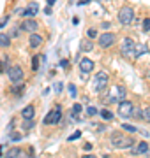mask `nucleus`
<instances>
[{"mask_svg":"<svg viewBox=\"0 0 150 158\" xmlns=\"http://www.w3.org/2000/svg\"><path fill=\"white\" fill-rule=\"evenodd\" d=\"M44 12H46V14H51V7L48 6V7H46V9H44Z\"/></svg>","mask_w":150,"mask_h":158,"instance_id":"58836bf2","label":"nucleus"},{"mask_svg":"<svg viewBox=\"0 0 150 158\" xmlns=\"http://www.w3.org/2000/svg\"><path fill=\"white\" fill-rule=\"evenodd\" d=\"M87 114L88 116H97V109L90 106V107H87Z\"/></svg>","mask_w":150,"mask_h":158,"instance_id":"bb28decb","label":"nucleus"},{"mask_svg":"<svg viewBox=\"0 0 150 158\" xmlns=\"http://www.w3.org/2000/svg\"><path fill=\"white\" fill-rule=\"evenodd\" d=\"M6 156H25V151L20 149V148H11V149L6 153Z\"/></svg>","mask_w":150,"mask_h":158,"instance_id":"f3484780","label":"nucleus"},{"mask_svg":"<svg viewBox=\"0 0 150 158\" xmlns=\"http://www.w3.org/2000/svg\"><path fill=\"white\" fill-rule=\"evenodd\" d=\"M39 28V23L32 19V18H25L21 25H20V30H23V32H30V34H34L35 30Z\"/></svg>","mask_w":150,"mask_h":158,"instance_id":"6e6552de","label":"nucleus"},{"mask_svg":"<svg viewBox=\"0 0 150 158\" xmlns=\"http://www.w3.org/2000/svg\"><path fill=\"white\" fill-rule=\"evenodd\" d=\"M81 49H83V51H92L94 49V44L90 42V40H83V42H81Z\"/></svg>","mask_w":150,"mask_h":158,"instance_id":"4be33fe9","label":"nucleus"},{"mask_svg":"<svg viewBox=\"0 0 150 158\" xmlns=\"http://www.w3.org/2000/svg\"><path fill=\"white\" fill-rule=\"evenodd\" d=\"M46 2H48V6L51 7V6H53V4H55V2H57V0H46Z\"/></svg>","mask_w":150,"mask_h":158,"instance_id":"ea45409f","label":"nucleus"},{"mask_svg":"<svg viewBox=\"0 0 150 158\" xmlns=\"http://www.w3.org/2000/svg\"><path fill=\"white\" fill-rule=\"evenodd\" d=\"M88 2H90V0H80L78 4H80V6H85V4H88Z\"/></svg>","mask_w":150,"mask_h":158,"instance_id":"4c0bfd02","label":"nucleus"},{"mask_svg":"<svg viewBox=\"0 0 150 158\" xmlns=\"http://www.w3.org/2000/svg\"><path fill=\"white\" fill-rule=\"evenodd\" d=\"M148 153V144L147 142H139L138 146L134 148V155H147Z\"/></svg>","mask_w":150,"mask_h":158,"instance_id":"dca6fc26","label":"nucleus"},{"mask_svg":"<svg viewBox=\"0 0 150 158\" xmlns=\"http://www.w3.org/2000/svg\"><path fill=\"white\" fill-rule=\"evenodd\" d=\"M7 21H9V16H4V18H2V19H0V28H2V27H6Z\"/></svg>","mask_w":150,"mask_h":158,"instance_id":"72a5a7b5","label":"nucleus"},{"mask_svg":"<svg viewBox=\"0 0 150 158\" xmlns=\"http://www.w3.org/2000/svg\"><path fill=\"white\" fill-rule=\"evenodd\" d=\"M108 81H110L108 72H104V70L97 72V76H95V79H94V91H95V93L104 91L106 90V86H108Z\"/></svg>","mask_w":150,"mask_h":158,"instance_id":"f03ea898","label":"nucleus"},{"mask_svg":"<svg viewBox=\"0 0 150 158\" xmlns=\"http://www.w3.org/2000/svg\"><path fill=\"white\" fill-rule=\"evenodd\" d=\"M134 40L133 39H124L122 40V46H120V53L124 58H134Z\"/></svg>","mask_w":150,"mask_h":158,"instance_id":"20e7f679","label":"nucleus"},{"mask_svg":"<svg viewBox=\"0 0 150 158\" xmlns=\"http://www.w3.org/2000/svg\"><path fill=\"white\" fill-rule=\"evenodd\" d=\"M7 74H9V79H11V83H21V79H23V76H25L23 69L20 67V65H14V67H9V70H7Z\"/></svg>","mask_w":150,"mask_h":158,"instance_id":"423d86ee","label":"nucleus"},{"mask_svg":"<svg viewBox=\"0 0 150 158\" xmlns=\"http://www.w3.org/2000/svg\"><path fill=\"white\" fill-rule=\"evenodd\" d=\"M29 44H30V48H34V49H35V48H39V46L42 44V37H41L39 34H35V32H34V34L30 35Z\"/></svg>","mask_w":150,"mask_h":158,"instance_id":"4468645a","label":"nucleus"},{"mask_svg":"<svg viewBox=\"0 0 150 158\" xmlns=\"http://www.w3.org/2000/svg\"><path fill=\"white\" fill-rule=\"evenodd\" d=\"M131 109H133V104L129 100H124L118 102V116H122V118H129L131 116Z\"/></svg>","mask_w":150,"mask_h":158,"instance_id":"9d476101","label":"nucleus"},{"mask_svg":"<svg viewBox=\"0 0 150 158\" xmlns=\"http://www.w3.org/2000/svg\"><path fill=\"white\" fill-rule=\"evenodd\" d=\"M32 125H34V123H32V119H25L23 128H25V130H30V128H32Z\"/></svg>","mask_w":150,"mask_h":158,"instance_id":"c756f323","label":"nucleus"},{"mask_svg":"<svg viewBox=\"0 0 150 158\" xmlns=\"http://www.w3.org/2000/svg\"><path fill=\"white\" fill-rule=\"evenodd\" d=\"M80 70L83 74H88L94 70V62L90 60V58H81L80 60Z\"/></svg>","mask_w":150,"mask_h":158,"instance_id":"f8f14e48","label":"nucleus"},{"mask_svg":"<svg viewBox=\"0 0 150 158\" xmlns=\"http://www.w3.org/2000/svg\"><path fill=\"white\" fill-rule=\"evenodd\" d=\"M110 142L113 144V148H117V149H129V148L134 146L133 137H126V135H122V134H111Z\"/></svg>","mask_w":150,"mask_h":158,"instance_id":"f257e3e1","label":"nucleus"},{"mask_svg":"<svg viewBox=\"0 0 150 158\" xmlns=\"http://www.w3.org/2000/svg\"><path fill=\"white\" fill-rule=\"evenodd\" d=\"M115 40H117V37H115V34H103V35H99V46L103 48V49H108V48H111V46L115 44Z\"/></svg>","mask_w":150,"mask_h":158,"instance_id":"0eeeda50","label":"nucleus"},{"mask_svg":"<svg viewBox=\"0 0 150 158\" xmlns=\"http://www.w3.org/2000/svg\"><path fill=\"white\" fill-rule=\"evenodd\" d=\"M23 88H25L23 85H16L14 88H12V91H14V93H21V90H23Z\"/></svg>","mask_w":150,"mask_h":158,"instance_id":"2f4dec72","label":"nucleus"},{"mask_svg":"<svg viewBox=\"0 0 150 158\" xmlns=\"http://www.w3.org/2000/svg\"><path fill=\"white\" fill-rule=\"evenodd\" d=\"M143 32H150V18L143 19Z\"/></svg>","mask_w":150,"mask_h":158,"instance_id":"393cba45","label":"nucleus"},{"mask_svg":"<svg viewBox=\"0 0 150 158\" xmlns=\"http://www.w3.org/2000/svg\"><path fill=\"white\" fill-rule=\"evenodd\" d=\"M60 65H62L64 69H67V67H69V62H67V60H62V63H60Z\"/></svg>","mask_w":150,"mask_h":158,"instance_id":"e433bc0d","label":"nucleus"},{"mask_svg":"<svg viewBox=\"0 0 150 158\" xmlns=\"http://www.w3.org/2000/svg\"><path fill=\"white\" fill-rule=\"evenodd\" d=\"M143 119L150 123V107H147V109L143 111Z\"/></svg>","mask_w":150,"mask_h":158,"instance_id":"cd10ccee","label":"nucleus"},{"mask_svg":"<svg viewBox=\"0 0 150 158\" xmlns=\"http://www.w3.org/2000/svg\"><path fill=\"white\" fill-rule=\"evenodd\" d=\"M87 35L90 37V39H95V37H97V32H95V28H88Z\"/></svg>","mask_w":150,"mask_h":158,"instance_id":"c85d7f7f","label":"nucleus"},{"mask_svg":"<svg viewBox=\"0 0 150 158\" xmlns=\"http://www.w3.org/2000/svg\"><path fill=\"white\" fill-rule=\"evenodd\" d=\"M122 128L126 130V132H129V134H134V132L138 130L136 127H133V125H127V123H124V125H122Z\"/></svg>","mask_w":150,"mask_h":158,"instance_id":"b1692460","label":"nucleus"},{"mask_svg":"<svg viewBox=\"0 0 150 158\" xmlns=\"http://www.w3.org/2000/svg\"><path fill=\"white\" fill-rule=\"evenodd\" d=\"M11 46V37L7 34H0V48H9Z\"/></svg>","mask_w":150,"mask_h":158,"instance_id":"6ab92c4d","label":"nucleus"},{"mask_svg":"<svg viewBox=\"0 0 150 158\" xmlns=\"http://www.w3.org/2000/svg\"><path fill=\"white\" fill-rule=\"evenodd\" d=\"M118 21H120V25H124V27H127V25H131V23L134 21V11L133 7L129 6H124L118 11Z\"/></svg>","mask_w":150,"mask_h":158,"instance_id":"7ed1b4c3","label":"nucleus"},{"mask_svg":"<svg viewBox=\"0 0 150 158\" xmlns=\"http://www.w3.org/2000/svg\"><path fill=\"white\" fill-rule=\"evenodd\" d=\"M81 111H83V106H81V104H74V106H73V116H74V118H76V114H80Z\"/></svg>","mask_w":150,"mask_h":158,"instance_id":"5701e85b","label":"nucleus"},{"mask_svg":"<svg viewBox=\"0 0 150 158\" xmlns=\"http://www.w3.org/2000/svg\"><path fill=\"white\" fill-rule=\"evenodd\" d=\"M126 98V88L124 86H115V93H110L106 97V102H122Z\"/></svg>","mask_w":150,"mask_h":158,"instance_id":"1a4fd4ad","label":"nucleus"},{"mask_svg":"<svg viewBox=\"0 0 150 158\" xmlns=\"http://www.w3.org/2000/svg\"><path fill=\"white\" fill-rule=\"evenodd\" d=\"M9 37H12V39H14V37H18V35H20V28H16V27H12V30L11 32H9Z\"/></svg>","mask_w":150,"mask_h":158,"instance_id":"a878e982","label":"nucleus"},{"mask_svg":"<svg viewBox=\"0 0 150 158\" xmlns=\"http://www.w3.org/2000/svg\"><path fill=\"white\" fill-rule=\"evenodd\" d=\"M34 114H35V109H34L32 104H29V106L21 111V116H23L25 119H34Z\"/></svg>","mask_w":150,"mask_h":158,"instance_id":"2eb2a0df","label":"nucleus"},{"mask_svg":"<svg viewBox=\"0 0 150 158\" xmlns=\"http://www.w3.org/2000/svg\"><path fill=\"white\" fill-rule=\"evenodd\" d=\"M39 62H41V56H39V55L32 56V70H39Z\"/></svg>","mask_w":150,"mask_h":158,"instance_id":"412c9836","label":"nucleus"},{"mask_svg":"<svg viewBox=\"0 0 150 158\" xmlns=\"http://www.w3.org/2000/svg\"><path fill=\"white\" fill-rule=\"evenodd\" d=\"M129 118H134V119H143V109L139 107H133L131 109V116Z\"/></svg>","mask_w":150,"mask_h":158,"instance_id":"a211bd4d","label":"nucleus"},{"mask_svg":"<svg viewBox=\"0 0 150 158\" xmlns=\"http://www.w3.org/2000/svg\"><path fill=\"white\" fill-rule=\"evenodd\" d=\"M69 95L73 97V98L76 97V86L74 85H69Z\"/></svg>","mask_w":150,"mask_h":158,"instance_id":"7c9ffc66","label":"nucleus"},{"mask_svg":"<svg viewBox=\"0 0 150 158\" xmlns=\"http://www.w3.org/2000/svg\"><path fill=\"white\" fill-rule=\"evenodd\" d=\"M9 139H11V141H20V139H21V135H20V134H11V135H9Z\"/></svg>","mask_w":150,"mask_h":158,"instance_id":"473e14b6","label":"nucleus"},{"mask_svg":"<svg viewBox=\"0 0 150 158\" xmlns=\"http://www.w3.org/2000/svg\"><path fill=\"white\" fill-rule=\"evenodd\" d=\"M148 76H150V72H148Z\"/></svg>","mask_w":150,"mask_h":158,"instance_id":"79ce46f5","label":"nucleus"},{"mask_svg":"<svg viewBox=\"0 0 150 158\" xmlns=\"http://www.w3.org/2000/svg\"><path fill=\"white\" fill-rule=\"evenodd\" d=\"M55 91H57V93H60V91H62V83H57V86H55Z\"/></svg>","mask_w":150,"mask_h":158,"instance_id":"c9c22d12","label":"nucleus"},{"mask_svg":"<svg viewBox=\"0 0 150 158\" xmlns=\"http://www.w3.org/2000/svg\"><path fill=\"white\" fill-rule=\"evenodd\" d=\"M97 2H106V0H97Z\"/></svg>","mask_w":150,"mask_h":158,"instance_id":"a19ab883","label":"nucleus"},{"mask_svg":"<svg viewBox=\"0 0 150 158\" xmlns=\"http://www.w3.org/2000/svg\"><path fill=\"white\" fill-rule=\"evenodd\" d=\"M101 118L106 119V121H110V119H113V113H110L108 109H103L101 111Z\"/></svg>","mask_w":150,"mask_h":158,"instance_id":"aec40b11","label":"nucleus"},{"mask_svg":"<svg viewBox=\"0 0 150 158\" xmlns=\"http://www.w3.org/2000/svg\"><path fill=\"white\" fill-rule=\"evenodd\" d=\"M62 118V107L60 106H55V107L46 114V118H44V125H57Z\"/></svg>","mask_w":150,"mask_h":158,"instance_id":"39448f33","label":"nucleus"},{"mask_svg":"<svg viewBox=\"0 0 150 158\" xmlns=\"http://www.w3.org/2000/svg\"><path fill=\"white\" fill-rule=\"evenodd\" d=\"M37 12H39V6H37V2H30L29 6L25 7L23 16L25 18H34V16H37Z\"/></svg>","mask_w":150,"mask_h":158,"instance_id":"9b49d317","label":"nucleus"},{"mask_svg":"<svg viewBox=\"0 0 150 158\" xmlns=\"http://www.w3.org/2000/svg\"><path fill=\"white\" fill-rule=\"evenodd\" d=\"M148 53V46L147 44H136L134 46V58H139Z\"/></svg>","mask_w":150,"mask_h":158,"instance_id":"ddd939ff","label":"nucleus"},{"mask_svg":"<svg viewBox=\"0 0 150 158\" xmlns=\"http://www.w3.org/2000/svg\"><path fill=\"white\" fill-rule=\"evenodd\" d=\"M80 135H81L80 132H74V134H73V135L69 137V141H76V139H80Z\"/></svg>","mask_w":150,"mask_h":158,"instance_id":"f704fd0d","label":"nucleus"}]
</instances>
